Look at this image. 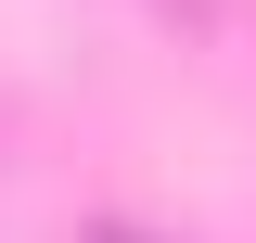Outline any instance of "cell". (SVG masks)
I'll list each match as a JSON object with an SVG mask.
<instances>
[{
    "instance_id": "cell-1",
    "label": "cell",
    "mask_w": 256,
    "mask_h": 243,
    "mask_svg": "<svg viewBox=\"0 0 256 243\" xmlns=\"http://www.w3.org/2000/svg\"><path fill=\"white\" fill-rule=\"evenodd\" d=\"M166 13H180V26H192V13H205V0H166Z\"/></svg>"
}]
</instances>
